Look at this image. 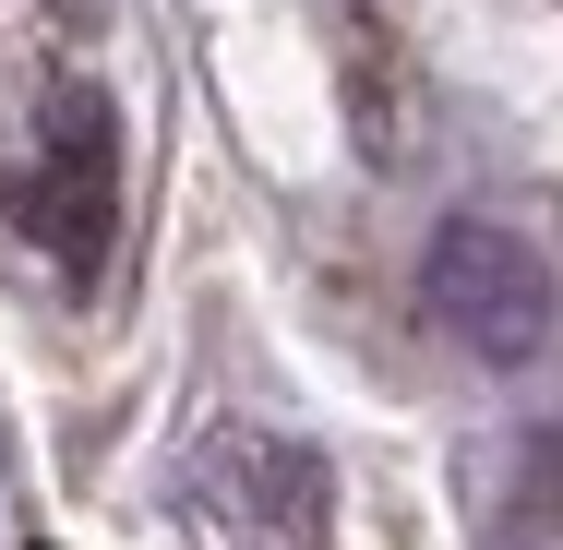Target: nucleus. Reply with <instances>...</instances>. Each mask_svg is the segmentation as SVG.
Instances as JSON below:
<instances>
[{
    "instance_id": "nucleus-1",
    "label": "nucleus",
    "mask_w": 563,
    "mask_h": 550,
    "mask_svg": "<svg viewBox=\"0 0 563 550\" xmlns=\"http://www.w3.org/2000/svg\"><path fill=\"white\" fill-rule=\"evenodd\" d=\"M420 312L467 347V359H492V371H516V359H540L563 324V288L552 263L516 239V227L492 216H444L432 227V251H420Z\"/></svg>"
},
{
    "instance_id": "nucleus-2",
    "label": "nucleus",
    "mask_w": 563,
    "mask_h": 550,
    "mask_svg": "<svg viewBox=\"0 0 563 550\" xmlns=\"http://www.w3.org/2000/svg\"><path fill=\"white\" fill-rule=\"evenodd\" d=\"M0 204L36 251L97 276V251H109V109H97V85H48V156L24 180H0Z\"/></svg>"
}]
</instances>
